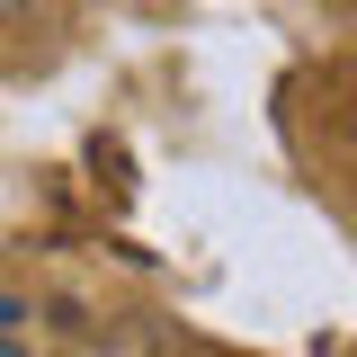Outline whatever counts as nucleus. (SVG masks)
I'll use <instances>...</instances> for the list:
<instances>
[{"label": "nucleus", "mask_w": 357, "mask_h": 357, "mask_svg": "<svg viewBox=\"0 0 357 357\" xmlns=\"http://www.w3.org/2000/svg\"><path fill=\"white\" fill-rule=\"evenodd\" d=\"M0 357H27V340H18V304H0Z\"/></svg>", "instance_id": "f257e3e1"}]
</instances>
